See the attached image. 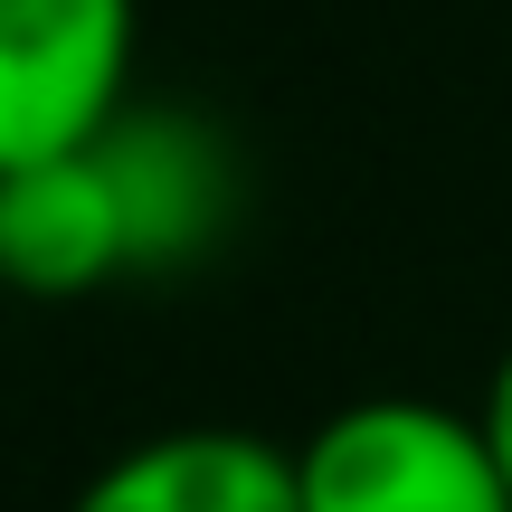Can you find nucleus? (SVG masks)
<instances>
[{
    "label": "nucleus",
    "mask_w": 512,
    "mask_h": 512,
    "mask_svg": "<svg viewBox=\"0 0 512 512\" xmlns=\"http://www.w3.org/2000/svg\"><path fill=\"white\" fill-rule=\"evenodd\" d=\"M67 512H304L294 446L247 427H171L105 465Z\"/></svg>",
    "instance_id": "4"
},
{
    "label": "nucleus",
    "mask_w": 512,
    "mask_h": 512,
    "mask_svg": "<svg viewBox=\"0 0 512 512\" xmlns=\"http://www.w3.org/2000/svg\"><path fill=\"white\" fill-rule=\"evenodd\" d=\"M304 512H512L484 418L437 399H351L294 446Z\"/></svg>",
    "instance_id": "1"
},
{
    "label": "nucleus",
    "mask_w": 512,
    "mask_h": 512,
    "mask_svg": "<svg viewBox=\"0 0 512 512\" xmlns=\"http://www.w3.org/2000/svg\"><path fill=\"white\" fill-rule=\"evenodd\" d=\"M105 171L133 219V266H181L228 219V162L190 114H124L105 133Z\"/></svg>",
    "instance_id": "5"
},
{
    "label": "nucleus",
    "mask_w": 512,
    "mask_h": 512,
    "mask_svg": "<svg viewBox=\"0 0 512 512\" xmlns=\"http://www.w3.org/2000/svg\"><path fill=\"white\" fill-rule=\"evenodd\" d=\"M133 114V0H0V171L105 143Z\"/></svg>",
    "instance_id": "2"
},
{
    "label": "nucleus",
    "mask_w": 512,
    "mask_h": 512,
    "mask_svg": "<svg viewBox=\"0 0 512 512\" xmlns=\"http://www.w3.org/2000/svg\"><path fill=\"white\" fill-rule=\"evenodd\" d=\"M484 437H494V456H503V484H512V351L494 361V380H484Z\"/></svg>",
    "instance_id": "6"
},
{
    "label": "nucleus",
    "mask_w": 512,
    "mask_h": 512,
    "mask_svg": "<svg viewBox=\"0 0 512 512\" xmlns=\"http://www.w3.org/2000/svg\"><path fill=\"white\" fill-rule=\"evenodd\" d=\"M133 266V219L105 171V143L0 171V285L19 294H95Z\"/></svg>",
    "instance_id": "3"
}]
</instances>
